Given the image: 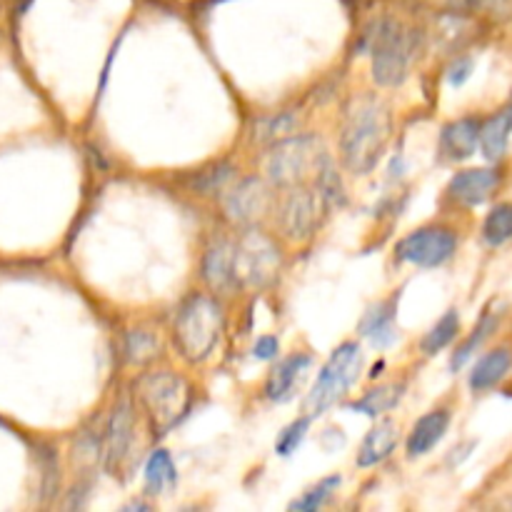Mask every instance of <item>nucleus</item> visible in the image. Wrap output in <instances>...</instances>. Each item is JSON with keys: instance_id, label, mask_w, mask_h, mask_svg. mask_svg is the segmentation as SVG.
<instances>
[{"instance_id": "5701e85b", "label": "nucleus", "mask_w": 512, "mask_h": 512, "mask_svg": "<svg viewBox=\"0 0 512 512\" xmlns=\"http://www.w3.org/2000/svg\"><path fill=\"white\" fill-rule=\"evenodd\" d=\"M498 323H500V313L488 310V313L480 315V320H478V325L473 328V333H470L468 340H465V343L453 353V360H450V370H453V373H458L460 368H465V363L473 358L475 350L483 348L485 340H488L490 335L498 330Z\"/></svg>"}, {"instance_id": "6e6552de", "label": "nucleus", "mask_w": 512, "mask_h": 512, "mask_svg": "<svg viewBox=\"0 0 512 512\" xmlns=\"http://www.w3.org/2000/svg\"><path fill=\"white\" fill-rule=\"evenodd\" d=\"M325 198L323 188H308V185H293V188H285V195L280 198V203H275V213H278V225L280 233L285 235L293 243H305L308 238H313V233L318 230L320 218L325 213Z\"/></svg>"}, {"instance_id": "9d476101", "label": "nucleus", "mask_w": 512, "mask_h": 512, "mask_svg": "<svg viewBox=\"0 0 512 512\" xmlns=\"http://www.w3.org/2000/svg\"><path fill=\"white\" fill-rule=\"evenodd\" d=\"M275 195L270 190V185L260 178H245L235 185L233 190H228L225 195V215L233 220L235 225H255L258 220H263L265 215L273 210Z\"/></svg>"}, {"instance_id": "aec40b11", "label": "nucleus", "mask_w": 512, "mask_h": 512, "mask_svg": "<svg viewBox=\"0 0 512 512\" xmlns=\"http://www.w3.org/2000/svg\"><path fill=\"white\" fill-rule=\"evenodd\" d=\"M512 135V100L505 105L503 110L493 115L488 123H483L480 128V148H483V155L488 160H500L508 150Z\"/></svg>"}, {"instance_id": "4468645a", "label": "nucleus", "mask_w": 512, "mask_h": 512, "mask_svg": "<svg viewBox=\"0 0 512 512\" xmlns=\"http://www.w3.org/2000/svg\"><path fill=\"white\" fill-rule=\"evenodd\" d=\"M480 123L478 118H460L453 120L440 133V153L450 163H463V160L473 158L475 150L480 148Z\"/></svg>"}, {"instance_id": "f03ea898", "label": "nucleus", "mask_w": 512, "mask_h": 512, "mask_svg": "<svg viewBox=\"0 0 512 512\" xmlns=\"http://www.w3.org/2000/svg\"><path fill=\"white\" fill-rule=\"evenodd\" d=\"M225 330V313L210 295L193 293L180 303L173 320V343L188 363H203L218 348Z\"/></svg>"}, {"instance_id": "f3484780", "label": "nucleus", "mask_w": 512, "mask_h": 512, "mask_svg": "<svg viewBox=\"0 0 512 512\" xmlns=\"http://www.w3.org/2000/svg\"><path fill=\"white\" fill-rule=\"evenodd\" d=\"M203 280L213 293L230 295L238 290L235 285L233 265V240H220L205 253L203 258Z\"/></svg>"}, {"instance_id": "4be33fe9", "label": "nucleus", "mask_w": 512, "mask_h": 512, "mask_svg": "<svg viewBox=\"0 0 512 512\" xmlns=\"http://www.w3.org/2000/svg\"><path fill=\"white\" fill-rule=\"evenodd\" d=\"M403 395H405V383H385V385H378V388L368 390L363 398L350 403V408H353L355 413L368 415V418H378V415L390 413V410L403 400Z\"/></svg>"}, {"instance_id": "412c9836", "label": "nucleus", "mask_w": 512, "mask_h": 512, "mask_svg": "<svg viewBox=\"0 0 512 512\" xmlns=\"http://www.w3.org/2000/svg\"><path fill=\"white\" fill-rule=\"evenodd\" d=\"M178 483V470L168 450H153L145 463V495H165Z\"/></svg>"}, {"instance_id": "cd10ccee", "label": "nucleus", "mask_w": 512, "mask_h": 512, "mask_svg": "<svg viewBox=\"0 0 512 512\" xmlns=\"http://www.w3.org/2000/svg\"><path fill=\"white\" fill-rule=\"evenodd\" d=\"M310 420H313L310 415H303V418L293 420V423L278 435V440H275V453H278L280 458H288V455H293L295 450L300 448V443H303L305 435H308L310 430Z\"/></svg>"}, {"instance_id": "a878e982", "label": "nucleus", "mask_w": 512, "mask_h": 512, "mask_svg": "<svg viewBox=\"0 0 512 512\" xmlns=\"http://www.w3.org/2000/svg\"><path fill=\"white\" fill-rule=\"evenodd\" d=\"M340 485V475H330V478H323L318 485L303 493V498L293 500L290 503V510H300V512H315L323 508L330 498H333L335 488Z\"/></svg>"}, {"instance_id": "dca6fc26", "label": "nucleus", "mask_w": 512, "mask_h": 512, "mask_svg": "<svg viewBox=\"0 0 512 512\" xmlns=\"http://www.w3.org/2000/svg\"><path fill=\"white\" fill-rule=\"evenodd\" d=\"M450 420H453V413H450L448 408H435L430 410L428 415H423V418L413 425V430H410L408 435V443H405L408 458L415 460L428 455L430 450L445 438V433H448L450 428Z\"/></svg>"}, {"instance_id": "0eeeda50", "label": "nucleus", "mask_w": 512, "mask_h": 512, "mask_svg": "<svg viewBox=\"0 0 512 512\" xmlns=\"http://www.w3.org/2000/svg\"><path fill=\"white\" fill-rule=\"evenodd\" d=\"M280 250L268 235L260 230L248 228L238 240H233V265L235 285L245 290H260L270 285L278 275Z\"/></svg>"}, {"instance_id": "bb28decb", "label": "nucleus", "mask_w": 512, "mask_h": 512, "mask_svg": "<svg viewBox=\"0 0 512 512\" xmlns=\"http://www.w3.org/2000/svg\"><path fill=\"white\" fill-rule=\"evenodd\" d=\"M125 353L133 365H145L158 355V338L150 330H130Z\"/></svg>"}, {"instance_id": "6ab92c4d", "label": "nucleus", "mask_w": 512, "mask_h": 512, "mask_svg": "<svg viewBox=\"0 0 512 512\" xmlns=\"http://www.w3.org/2000/svg\"><path fill=\"white\" fill-rule=\"evenodd\" d=\"M512 368V350L500 345V348L490 350L483 358L475 363L473 373H470V390L473 393H488L493 390Z\"/></svg>"}, {"instance_id": "393cba45", "label": "nucleus", "mask_w": 512, "mask_h": 512, "mask_svg": "<svg viewBox=\"0 0 512 512\" xmlns=\"http://www.w3.org/2000/svg\"><path fill=\"white\" fill-rule=\"evenodd\" d=\"M483 240L490 248H500V245L512 240V203H498L488 213L483 223Z\"/></svg>"}, {"instance_id": "f8f14e48", "label": "nucleus", "mask_w": 512, "mask_h": 512, "mask_svg": "<svg viewBox=\"0 0 512 512\" xmlns=\"http://www.w3.org/2000/svg\"><path fill=\"white\" fill-rule=\"evenodd\" d=\"M310 368H313V355L308 353H293L285 360H280L273 370H270L268 380H265V398L275 405H283L295 398L303 380L308 378Z\"/></svg>"}, {"instance_id": "39448f33", "label": "nucleus", "mask_w": 512, "mask_h": 512, "mask_svg": "<svg viewBox=\"0 0 512 512\" xmlns=\"http://www.w3.org/2000/svg\"><path fill=\"white\" fill-rule=\"evenodd\" d=\"M420 50L418 30L400 20H380L373 35V78L383 88H398L410 75Z\"/></svg>"}, {"instance_id": "473e14b6", "label": "nucleus", "mask_w": 512, "mask_h": 512, "mask_svg": "<svg viewBox=\"0 0 512 512\" xmlns=\"http://www.w3.org/2000/svg\"><path fill=\"white\" fill-rule=\"evenodd\" d=\"M470 70H473V63H470V60H458V63H455L453 68H450L448 80L453 85H463L465 80L470 78Z\"/></svg>"}, {"instance_id": "423d86ee", "label": "nucleus", "mask_w": 512, "mask_h": 512, "mask_svg": "<svg viewBox=\"0 0 512 512\" xmlns=\"http://www.w3.org/2000/svg\"><path fill=\"white\" fill-rule=\"evenodd\" d=\"M360 370H363V350H360V345L355 340L340 343L328 358V363L323 365L310 393L305 395L303 413L310 415V418H318L325 410L333 408L358 383Z\"/></svg>"}, {"instance_id": "c756f323", "label": "nucleus", "mask_w": 512, "mask_h": 512, "mask_svg": "<svg viewBox=\"0 0 512 512\" xmlns=\"http://www.w3.org/2000/svg\"><path fill=\"white\" fill-rule=\"evenodd\" d=\"M230 178H233V168H230V165H215L213 170H208V173L200 175V180L195 183V188H198L203 195H210V193H215V190H223L225 185H228Z\"/></svg>"}, {"instance_id": "f257e3e1", "label": "nucleus", "mask_w": 512, "mask_h": 512, "mask_svg": "<svg viewBox=\"0 0 512 512\" xmlns=\"http://www.w3.org/2000/svg\"><path fill=\"white\" fill-rule=\"evenodd\" d=\"M390 140V110L375 95H363L353 103L340 135V153L350 173L368 175L383 158Z\"/></svg>"}, {"instance_id": "b1692460", "label": "nucleus", "mask_w": 512, "mask_h": 512, "mask_svg": "<svg viewBox=\"0 0 512 512\" xmlns=\"http://www.w3.org/2000/svg\"><path fill=\"white\" fill-rule=\"evenodd\" d=\"M458 333H460L458 310H448V313H445L443 318H440L438 323L425 333V338L420 340V350H423L425 355H438L440 350H445L455 338H458Z\"/></svg>"}, {"instance_id": "ddd939ff", "label": "nucleus", "mask_w": 512, "mask_h": 512, "mask_svg": "<svg viewBox=\"0 0 512 512\" xmlns=\"http://www.w3.org/2000/svg\"><path fill=\"white\" fill-rule=\"evenodd\" d=\"M500 185V170L495 168H468L455 173V178L450 180L448 195L460 205H473L485 203L490 195L498 190Z\"/></svg>"}, {"instance_id": "7c9ffc66", "label": "nucleus", "mask_w": 512, "mask_h": 512, "mask_svg": "<svg viewBox=\"0 0 512 512\" xmlns=\"http://www.w3.org/2000/svg\"><path fill=\"white\" fill-rule=\"evenodd\" d=\"M410 3L428 5L435 10H448V13H473V10L488 8L490 0H410Z\"/></svg>"}, {"instance_id": "20e7f679", "label": "nucleus", "mask_w": 512, "mask_h": 512, "mask_svg": "<svg viewBox=\"0 0 512 512\" xmlns=\"http://www.w3.org/2000/svg\"><path fill=\"white\" fill-rule=\"evenodd\" d=\"M330 170V158L315 135H290L275 143L265 160V175L275 188L303 185L308 178H323Z\"/></svg>"}, {"instance_id": "9b49d317", "label": "nucleus", "mask_w": 512, "mask_h": 512, "mask_svg": "<svg viewBox=\"0 0 512 512\" xmlns=\"http://www.w3.org/2000/svg\"><path fill=\"white\" fill-rule=\"evenodd\" d=\"M135 440V420H133V405L128 400H120L115 405L113 415L108 420V428L103 435V463L110 470V475H118L120 468L130 460V450H133Z\"/></svg>"}, {"instance_id": "2eb2a0df", "label": "nucleus", "mask_w": 512, "mask_h": 512, "mask_svg": "<svg viewBox=\"0 0 512 512\" xmlns=\"http://www.w3.org/2000/svg\"><path fill=\"white\" fill-rule=\"evenodd\" d=\"M395 310H398V293L390 298L380 300L360 320L358 330L363 338L370 340L373 348H388L398 340V330H395Z\"/></svg>"}, {"instance_id": "c85d7f7f", "label": "nucleus", "mask_w": 512, "mask_h": 512, "mask_svg": "<svg viewBox=\"0 0 512 512\" xmlns=\"http://www.w3.org/2000/svg\"><path fill=\"white\" fill-rule=\"evenodd\" d=\"M295 125H298V120H295L293 115H278V118L265 120L258 130V140H263V143H273V140L290 138Z\"/></svg>"}, {"instance_id": "2f4dec72", "label": "nucleus", "mask_w": 512, "mask_h": 512, "mask_svg": "<svg viewBox=\"0 0 512 512\" xmlns=\"http://www.w3.org/2000/svg\"><path fill=\"white\" fill-rule=\"evenodd\" d=\"M278 350H280V343L275 335H263V338L255 340L253 345V355L258 360H275L278 358Z\"/></svg>"}, {"instance_id": "a211bd4d", "label": "nucleus", "mask_w": 512, "mask_h": 512, "mask_svg": "<svg viewBox=\"0 0 512 512\" xmlns=\"http://www.w3.org/2000/svg\"><path fill=\"white\" fill-rule=\"evenodd\" d=\"M400 443V425L395 420H380L363 438L358 450V468H375L393 455Z\"/></svg>"}, {"instance_id": "7ed1b4c3", "label": "nucleus", "mask_w": 512, "mask_h": 512, "mask_svg": "<svg viewBox=\"0 0 512 512\" xmlns=\"http://www.w3.org/2000/svg\"><path fill=\"white\" fill-rule=\"evenodd\" d=\"M135 398L143 405L153 435H165L188 415L190 385L173 370L143 373L135 383Z\"/></svg>"}, {"instance_id": "1a4fd4ad", "label": "nucleus", "mask_w": 512, "mask_h": 512, "mask_svg": "<svg viewBox=\"0 0 512 512\" xmlns=\"http://www.w3.org/2000/svg\"><path fill=\"white\" fill-rule=\"evenodd\" d=\"M458 250V233L445 225H425L413 230L395 245V255L418 268H438Z\"/></svg>"}]
</instances>
